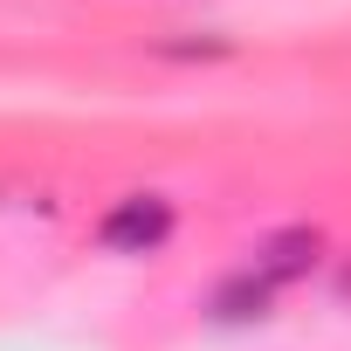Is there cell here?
<instances>
[{
	"mask_svg": "<svg viewBox=\"0 0 351 351\" xmlns=\"http://www.w3.org/2000/svg\"><path fill=\"white\" fill-rule=\"evenodd\" d=\"M104 248H117V255H152L165 234H172V207L158 200V193H138V200H117L110 214H104Z\"/></svg>",
	"mask_w": 351,
	"mask_h": 351,
	"instance_id": "cell-1",
	"label": "cell"
},
{
	"mask_svg": "<svg viewBox=\"0 0 351 351\" xmlns=\"http://www.w3.org/2000/svg\"><path fill=\"white\" fill-rule=\"evenodd\" d=\"M317 255H324V234L317 228H282V234H269L262 248H255V276L262 282H296V276H310L317 269Z\"/></svg>",
	"mask_w": 351,
	"mask_h": 351,
	"instance_id": "cell-2",
	"label": "cell"
},
{
	"mask_svg": "<svg viewBox=\"0 0 351 351\" xmlns=\"http://www.w3.org/2000/svg\"><path fill=\"white\" fill-rule=\"evenodd\" d=\"M269 296H276V282H262L255 269H241V276H228V282L214 289V310H221L228 324H241V317H262Z\"/></svg>",
	"mask_w": 351,
	"mask_h": 351,
	"instance_id": "cell-3",
	"label": "cell"
}]
</instances>
